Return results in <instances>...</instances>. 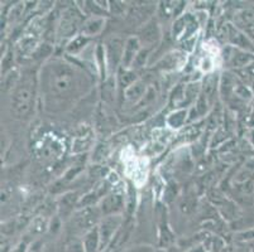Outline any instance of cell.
Masks as SVG:
<instances>
[{
	"label": "cell",
	"mask_w": 254,
	"mask_h": 252,
	"mask_svg": "<svg viewBox=\"0 0 254 252\" xmlns=\"http://www.w3.org/2000/svg\"><path fill=\"white\" fill-rule=\"evenodd\" d=\"M80 23H81L80 14L73 9H70L64 13V18H62L61 25H60V33L64 37L71 36L72 33H75Z\"/></svg>",
	"instance_id": "3957f363"
},
{
	"label": "cell",
	"mask_w": 254,
	"mask_h": 252,
	"mask_svg": "<svg viewBox=\"0 0 254 252\" xmlns=\"http://www.w3.org/2000/svg\"><path fill=\"white\" fill-rule=\"evenodd\" d=\"M159 36V29L157 27V23L156 22H151L149 24H147L144 27V29L140 33V38L143 41L148 42V43H153V42L157 41Z\"/></svg>",
	"instance_id": "30bf717a"
},
{
	"label": "cell",
	"mask_w": 254,
	"mask_h": 252,
	"mask_svg": "<svg viewBox=\"0 0 254 252\" xmlns=\"http://www.w3.org/2000/svg\"><path fill=\"white\" fill-rule=\"evenodd\" d=\"M144 91H145L144 85H143L142 82H135L126 90V97L129 101H138L143 97Z\"/></svg>",
	"instance_id": "9c48e42d"
},
{
	"label": "cell",
	"mask_w": 254,
	"mask_h": 252,
	"mask_svg": "<svg viewBox=\"0 0 254 252\" xmlns=\"http://www.w3.org/2000/svg\"><path fill=\"white\" fill-rule=\"evenodd\" d=\"M239 23L242 25H244V27H247V29L251 27H254V11H242L239 15Z\"/></svg>",
	"instance_id": "9a60e30c"
},
{
	"label": "cell",
	"mask_w": 254,
	"mask_h": 252,
	"mask_svg": "<svg viewBox=\"0 0 254 252\" xmlns=\"http://www.w3.org/2000/svg\"><path fill=\"white\" fill-rule=\"evenodd\" d=\"M137 50H138V41L134 38L129 39L128 43L126 46V50H124V57L123 61L126 67H128L131 62H134V59L137 58Z\"/></svg>",
	"instance_id": "ba28073f"
},
{
	"label": "cell",
	"mask_w": 254,
	"mask_h": 252,
	"mask_svg": "<svg viewBox=\"0 0 254 252\" xmlns=\"http://www.w3.org/2000/svg\"><path fill=\"white\" fill-rule=\"evenodd\" d=\"M120 223V219L118 217H109L101 223L100 228H99V233H100V244L101 246H106L112 240V236L114 235L115 230L118 228Z\"/></svg>",
	"instance_id": "277c9868"
},
{
	"label": "cell",
	"mask_w": 254,
	"mask_h": 252,
	"mask_svg": "<svg viewBox=\"0 0 254 252\" xmlns=\"http://www.w3.org/2000/svg\"><path fill=\"white\" fill-rule=\"evenodd\" d=\"M247 32H248V33L251 34V36L253 37V38H254V27H251V28H248V29H247Z\"/></svg>",
	"instance_id": "4dcf8cb0"
},
{
	"label": "cell",
	"mask_w": 254,
	"mask_h": 252,
	"mask_svg": "<svg viewBox=\"0 0 254 252\" xmlns=\"http://www.w3.org/2000/svg\"><path fill=\"white\" fill-rule=\"evenodd\" d=\"M240 240H251L254 239V231H251V232H246V233H242L239 236Z\"/></svg>",
	"instance_id": "83f0119b"
},
{
	"label": "cell",
	"mask_w": 254,
	"mask_h": 252,
	"mask_svg": "<svg viewBox=\"0 0 254 252\" xmlns=\"http://www.w3.org/2000/svg\"><path fill=\"white\" fill-rule=\"evenodd\" d=\"M124 46L120 39H112L108 45V54H109V61L113 67L117 66L122 57H124Z\"/></svg>",
	"instance_id": "5b68a950"
},
{
	"label": "cell",
	"mask_w": 254,
	"mask_h": 252,
	"mask_svg": "<svg viewBox=\"0 0 254 252\" xmlns=\"http://www.w3.org/2000/svg\"><path fill=\"white\" fill-rule=\"evenodd\" d=\"M216 86V77L214 75L207 76L204 83V96L205 97H211L214 91H215Z\"/></svg>",
	"instance_id": "4fadbf2b"
},
{
	"label": "cell",
	"mask_w": 254,
	"mask_h": 252,
	"mask_svg": "<svg viewBox=\"0 0 254 252\" xmlns=\"http://www.w3.org/2000/svg\"><path fill=\"white\" fill-rule=\"evenodd\" d=\"M186 252H207V251H206V250H205V247H202V246H196V247H193V249L187 250Z\"/></svg>",
	"instance_id": "f1b7e54d"
},
{
	"label": "cell",
	"mask_w": 254,
	"mask_h": 252,
	"mask_svg": "<svg viewBox=\"0 0 254 252\" xmlns=\"http://www.w3.org/2000/svg\"><path fill=\"white\" fill-rule=\"evenodd\" d=\"M185 117H186V111L175 112V114L171 115L170 119H168V124H170L172 128H180V126L185 122Z\"/></svg>",
	"instance_id": "2e32d148"
},
{
	"label": "cell",
	"mask_w": 254,
	"mask_h": 252,
	"mask_svg": "<svg viewBox=\"0 0 254 252\" xmlns=\"http://www.w3.org/2000/svg\"><path fill=\"white\" fill-rule=\"evenodd\" d=\"M47 87L56 97H67L76 90V73L72 67L64 62L50 64L47 71Z\"/></svg>",
	"instance_id": "6da1fadb"
},
{
	"label": "cell",
	"mask_w": 254,
	"mask_h": 252,
	"mask_svg": "<svg viewBox=\"0 0 254 252\" xmlns=\"http://www.w3.org/2000/svg\"><path fill=\"white\" fill-rule=\"evenodd\" d=\"M76 201V194H67L66 197L62 200V204L64 205L66 208H71L73 205Z\"/></svg>",
	"instance_id": "cb8c5ba5"
},
{
	"label": "cell",
	"mask_w": 254,
	"mask_h": 252,
	"mask_svg": "<svg viewBox=\"0 0 254 252\" xmlns=\"http://www.w3.org/2000/svg\"><path fill=\"white\" fill-rule=\"evenodd\" d=\"M34 102V80L32 75H27L15 89L11 97V112L15 117H25L32 111Z\"/></svg>",
	"instance_id": "7a4b0ae2"
},
{
	"label": "cell",
	"mask_w": 254,
	"mask_h": 252,
	"mask_svg": "<svg viewBox=\"0 0 254 252\" xmlns=\"http://www.w3.org/2000/svg\"><path fill=\"white\" fill-rule=\"evenodd\" d=\"M96 221V214L92 213L91 209H86L76 218V223L80 228H90Z\"/></svg>",
	"instance_id": "7c38bea8"
},
{
	"label": "cell",
	"mask_w": 254,
	"mask_h": 252,
	"mask_svg": "<svg viewBox=\"0 0 254 252\" xmlns=\"http://www.w3.org/2000/svg\"><path fill=\"white\" fill-rule=\"evenodd\" d=\"M99 246H101L100 233L98 228H94L85 236L82 247H84V252H98Z\"/></svg>",
	"instance_id": "52a82bcc"
},
{
	"label": "cell",
	"mask_w": 254,
	"mask_h": 252,
	"mask_svg": "<svg viewBox=\"0 0 254 252\" xmlns=\"http://www.w3.org/2000/svg\"><path fill=\"white\" fill-rule=\"evenodd\" d=\"M167 252H180V251L177 247H171V249H168Z\"/></svg>",
	"instance_id": "1f68e13d"
},
{
	"label": "cell",
	"mask_w": 254,
	"mask_h": 252,
	"mask_svg": "<svg viewBox=\"0 0 254 252\" xmlns=\"http://www.w3.org/2000/svg\"><path fill=\"white\" fill-rule=\"evenodd\" d=\"M86 42V38H84V37H78V38H76L75 41L71 43L70 47H68V50H70V52H77L78 50H81L82 46H84Z\"/></svg>",
	"instance_id": "44dd1931"
},
{
	"label": "cell",
	"mask_w": 254,
	"mask_h": 252,
	"mask_svg": "<svg viewBox=\"0 0 254 252\" xmlns=\"http://www.w3.org/2000/svg\"><path fill=\"white\" fill-rule=\"evenodd\" d=\"M101 24H103V20H96V19L90 20V22L86 23V25H85L84 32L86 34L98 33V32L101 29Z\"/></svg>",
	"instance_id": "d6986e66"
},
{
	"label": "cell",
	"mask_w": 254,
	"mask_h": 252,
	"mask_svg": "<svg viewBox=\"0 0 254 252\" xmlns=\"http://www.w3.org/2000/svg\"><path fill=\"white\" fill-rule=\"evenodd\" d=\"M254 184L253 182H244L243 184H242V187H240V191L243 192V193H252V192L254 191Z\"/></svg>",
	"instance_id": "d4e9b609"
},
{
	"label": "cell",
	"mask_w": 254,
	"mask_h": 252,
	"mask_svg": "<svg viewBox=\"0 0 254 252\" xmlns=\"http://www.w3.org/2000/svg\"><path fill=\"white\" fill-rule=\"evenodd\" d=\"M229 38L233 45L239 46V47L243 48H252L251 42L247 39V37L243 33H240L239 31L234 29L233 27H229Z\"/></svg>",
	"instance_id": "8fae6325"
},
{
	"label": "cell",
	"mask_w": 254,
	"mask_h": 252,
	"mask_svg": "<svg viewBox=\"0 0 254 252\" xmlns=\"http://www.w3.org/2000/svg\"><path fill=\"white\" fill-rule=\"evenodd\" d=\"M233 86H234V78L229 73H224L223 81H221V92H223V95L228 96L229 92L233 90Z\"/></svg>",
	"instance_id": "5bb4252c"
},
{
	"label": "cell",
	"mask_w": 254,
	"mask_h": 252,
	"mask_svg": "<svg viewBox=\"0 0 254 252\" xmlns=\"http://www.w3.org/2000/svg\"><path fill=\"white\" fill-rule=\"evenodd\" d=\"M180 61V54L179 53H173V54H168L167 57H166L165 59H163L161 63H159V66L162 67V68H173V67L176 66L177 62Z\"/></svg>",
	"instance_id": "ac0fdd59"
},
{
	"label": "cell",
	"mask_w": 254,
	"mask_h": 252,
	"mask_svg": "<svg viewBox=\"0 0 254 252\" xmlns=\"http://www.w3.org/2000/svg\"><path fill=\"white\" fill-rule=\"evenodd\" d=\"M206 97L204 96V95H202L201 97H200V99H198V101H197V106H196V111H197L198 114L200 115H204L205 112H206V110H207V107H206Z\"/></svg>",
	"instance_id": "603a6c76"
},
{
	"label": "cell",
	"mask_w": 254,
	"mask_h": 252,
	"mask_svg": "<svg viewBox=\"0 0 254 252\" xmlns=\"http://www.w3.org/2000/svg\"><path fill=\"white\" fill-rule=\"evenodd\" d=\"M135 80V75L134 73L131 72H126L124 75H122V77H120V81H122V85H123V87H129L133 85V81Z\"/></svg>",
	"instance_id": "7402d4cb"
},
{
	"label": "cell",
	"mask_w": 254,
	"mask_h": 252,
	"mask_svg": "<svg viewBox=\"0 0 254 252\" xmlns=\"http://www.w3.org/2000/svg\"><path fill=\"white\" fill-rule=\"evenodd\" d=\"M123 207V198L117 194H112V196H108L105 200L101 203V209L105 214L114 213L122 209Z\"/></svg>",
	"instance_id": "8992f818"
},
{
	"label": "cell",
	"mask_w": 254,
	"mask_h": 252,
	"mask_svg": "<svg viewBox=\"0 0 254 252\" xmlns=\"http://www.w3.org/2000/svg\"><path fill=\"white\" fill-rule=\"evenodd\" d=\"M247 71H248L252 76H254V63L252 64V66H249L248 68H247Z\"/></svg>",
	"instance_id": "f546056e"
},
{
	"label": "cell",
	"mask_w": 254,
	"mask_h": 252,
	"mask_svg": "<svg viewBox=\"0 0 254 252\" xmlns=\"http://www.w3.org/2000/svg\"><path fill=\"white\" fill-rule=\"evenodd\" d=\"M237 94L239 95V96H242V97H247V99H249V97H251V92H249L248 90H247L244 86L238 87Z\"/></svg>",
	"instance_id": "4316f807"
},
{
	"label": "cell",
	"mask_w": 254,
	"mask_h": 252,
	"mask_svg": "<svg viewBox=\"0 0 254 252\" xmlns=\"http://www.w3.org/2000/svg\"><path fill=\"white\" fill-rule=\"evenodd\" d=\"M249 61H251V55H249L248 53L237 52L233 55V64H234L235 67L246 66Z\"/></svg>",
	"instance_id": "e0dca14e"
},
{
	"label": "cell",
	"mask_w": 254,
	"mask_h": 252,
	"mask_svg": "<svg viewBox=\"0 0 254 252\" xmlns=\"http://www.w3.org/2000/svg\"><path fill=\"white\" fill-rule=\"evenodd\" d=\"M126 252H153V249L151 246H137Z\"/></svg>",
	"instance_id": "484cf974"
},
{
	"label": "cell",
	"mask_w": 254,
	"mask_h": 252,
	"mask_svg": "<svg viewBox=\"0 0 254 252\" xmlns=\"http://www.w3.org/2000/svg\"><path fill=\"white\" fill-rule=\"evenodd\" d=\"M180 208L184 213H191L195 208V201L191 200V198H185L180 204Z\"/></svg>",
	"instance_id": "ffe728a7"
}]
</instances>
